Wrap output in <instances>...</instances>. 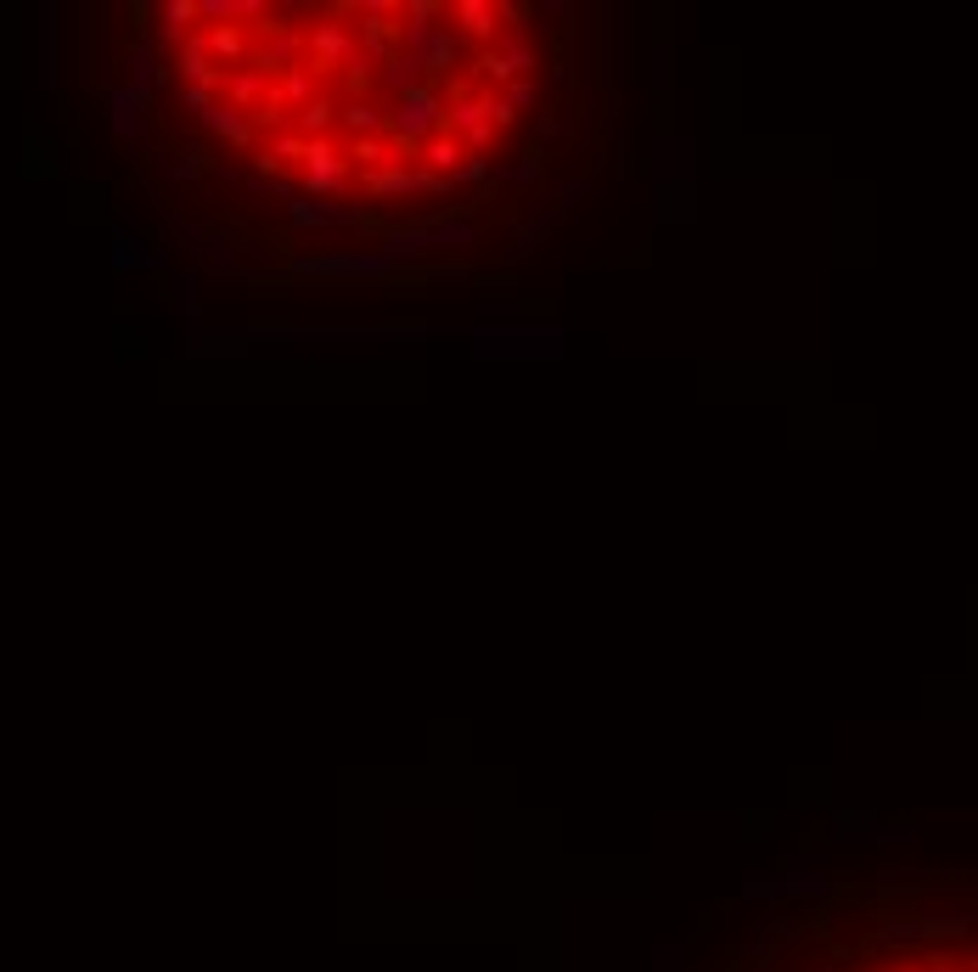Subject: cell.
<instances>
[{"label":"cell","instance_id":"cell-1","mask_svg":"<svg viewBox=\"0 0 978 972\" xmlns=\"http://www.w3.org/2000/svg\"><path fill=\"white\" fill-rule=\"evenodd\" d=\"M439 96L428 90V85H416V90H405L400 96V108L388 113V129H394L400 141H434V124H439Z\"/></svg>","mask_w":978,"mask_h":972},{"label":"cell","instance_id":"cell-2","mask_svg":"<svg viewBox=\"0 0 978 972\" xmlns=\"http://www.w3.org/2000/svg\"><path fill=\"white\" fill-rule=\"evenodd\" d=\"M292 270L299 276H388L394 265H388L383 253H321V258H292Z\"/></svg>","mask_w":978,"mask_h":972},{"label":"cell","instance_id":"cell-3","mask_svg":"<svg viewBox=\"0 0 978 972\" xmlns=\"http://www.w3.org/2000/svg\"><path fill=\"white\" fill-rule=\"evenodd\" d=\"M343 175H349V164L333 141H304V186L310 191H343Z\"/></svg>","mask_w":978,"mask_h":972},{"label":"cell","instance_id":"cell-4","mask_svg":"<svg viewBox=\"0 0 978 972\" xmlns=\"http://www.w3.org/2000/svg\"><path fill=\"white\" fill-rule=\"evenodd\" d=\"M917 950L923 956H911L900 967H877V972H978V945L973 950H928L923 922H917Z\"/></svg>","mask_w":978,"mask_h":972},{"label":"cell","instance_id":"cell-5","mask_svg":"<svg viewBox=\"0 0 978 972\" xmlns=\"http://www.w3.org/2000/svg\"><path fill=\"white\" fill-rule=\"evenodd\" d=\"M292 225H361L366 209H343V203H315V198H292L287 203Z\"/></svg>","mask_w":978,"mask_h":972},{"label":"cell","instance_id":"cell-6","mask_svg":"<svg viewBox=\"0 0 978 972\" xmlns=\"http://www.w3.org/2000/svg\"><path fill=\"white\" fill-rule=\"evenodd\" d=\"M434 248V237H428V225H400V231H383V258L388 265H400V258H422Z\"/></svg>","mask_w":978,"mask_h":972},{"label":"cell","instance_id":"cell-7","mask_svg":"<svg viewBox=\"0 0 978 972\" xmlns=\"http://www.w3.org/2000/svg\"><path fill=\"white\" fill-rule=\"evenodd\" d=\"M158 79H163L158 46H136V51H129V90H136V96H152Z\"/></svg>","mask_w":978,"mask_h":972},{"label":"cell","instance_id":"cell-8","mask_svg":"<svg viewBox=\"0 0 978 972\" xmlns=\"http://www.w3.org/2000/svg\"><path fill=\"white\" fill-rule=\"evenodd\" d=\"M108 108H113V129H118V136H136V129H141V108H147V96H136L129 85H118V90L108 96Z\"/></svg>","mask_w":978,"mask_h":972},{"label":"cell","instance_id":"cell-9","mask_svg":"<svg viewBox=\"0 0 978 972\" xmlns=\"http://www.w3.org/2000/svg\"><path fill=\"white\" fill-rule=\"evenodd\" d=\"M366 191H372V198H411V191H416V175L400 169V164H383V169L366 175Z\"/></svg>","mask_w":978,"mask_h":972},{"label":"cell","instance_id":"cell-10","mask_svg":"<svg viewBox=\"0 0 978 972\" xmlns=\"http://www.w3.org/2000/svg\"><path fill=\"white\" fill-rule=\"evenodd\" d=\"M203 124H209V129H220V136L231 141V147H253V124H248L237 108H220V102H214V108L203 113Z\"/></svg>","mask_w":978,"mask_h":972},{"label":"cell","instance_id":"cell-11","mask_svg":"<svg viewBox=\"0 0 978 972\" xmlns=\"http://www.w3.org/2000/svg\"><path fill=\"white\" fill-rule=\"evenodd\" d=\"M152 265H158V258L147 253V242H141V237H129V231H118V237H113V270H124V276H129V270H152Z\"/></svg>","mask_w":978,"mask_h":972},{"label":"cell","instance_id":"cell-12","mask_svg":"<svg viewBox=\"0 0 978 972\" xmlns=\"http://www.w3.org/2000/svg\"><path fill=\"white\" fill-rule=\"evenodd\" d=\"M455 17H462V35H478V40H489V35H496V17H501V7H489V0H462V7H455Z\"/></svg>","mask_w":978,"mask_h":972},{"label":"cell","instance_id":"cell-13","mask_svg":"<svg viewBox=\"0 0 978 972\" xmlns=\"http://www.w3.org/2000/svg\"><path fill=\"white\" fill-rule=\"evenodd\" d=\"M428 237H434V248H473L478 225L473 219H428Z\"/></svg>","mask_w":978,"mask_h":972},{"label":"cell","instance_id":"cell-14","mask_svg":"<svg viewBox=\"0 0 978 972\" xmlns=\"http://www.w3.org/2000/svg\"><path fill=\"white\" fill-rule=\"evenodd\" d=\"M422 157H428V169H434V175H444V180H450L455 169H462V147H455L450 136H439V141H422Z\"/></svg>","mask_w":978,"mask_h":972},{"label":"cell","instance_id":"cell-15","mask_svg":"<svg viewBox=\"0 0 978 972\" xmlns=\"http://www.w3.org/2000/svg\"><path fill=\"white\" fill-rule=\"evenodd\" d=\"M315 51H321L326 68H338V62L349 56V35H343L338 23H321V28H315Z\"/></svg>","mask_w":978,"mask_h":972},{"label":"cell","instance_id":"cell-16","mask_svg":"<svg viewBox=\"0 0 978 972\" xmlns=\"http://www.w3.org/2000/svg\"><path fill=\"white\" fill-rule=\"evenodd\" d=\"M484 68L496 74V79H512V74H529L535 68V51L529 46H512L506 56H484Z\"/></svg>","mask_w":978,"mask_h":972},{"label":"cell","instance_id":"cell-17","mask_svg":"<svg viewBox=\"0 0 978 972\" xmlns=\"http://www.w3.org/2000/svg\"><path fill=\"white\" fill-rule=\"evenodd\" d=\"M180 68H186L191 90H203V79H214V56H209L203 46H186V51H180Z\"/></svg>","mask_w":978,"mask_h":972},{"label":"cell","instance_id":"cell-18","mask_svg":"<svg viewBox=\"0 0 978 972\" xmlns=\"http://www.w3.org/2000/svg\"><path fill=\"white\" fill-rule=\"evenodd\" d=\"M163 175H170V180H203L209 164H203V152H175L170 164H163Z\"/></svg>","mask_w":978,"mask_h":972},{"label":"cell","instance_id":"cell-19","mask_svg":"<svg viewBox=\"0 0 978 972\" xmlns=\"http://www.w3.org/2000/svg\"><path fill=\"white\" fill-rule=\"evenodd\" d=\"M343 124L361 129V136H377V129H388V118H377V108H366V102H354V108L343 113Z\"/></svg>","mask_w":978,"mask_h":972},{"label":"cell","instance_id":"cell-20","mask_svg":"<svg viewBox=\"0 0 978 972\" xmlns=\"http://www.w3.org/2000/svg\"><path fill=\"white\" fill-rule=\"evenodd\" d=\"M501 175H506V180H535V175H540V157L529 152V157H517V164H506Z\"/></svg>","mask_w":978,"mask_h":972},{"label":"cell","instance_id":"cell-21","mask_svg":"<svg viewBox=\"0 0 978 972\" xmlns=\"http://www.w3.org/2000/svg\"><path fill=\"white\" fill-rule=\"evenodd\" d=\"M484 175H496V169H489V164H484V157L473 152V157H467V164H462V169H455L450 180H484Z\"/></svg>","mask_w":978,"mask_h":972},{"label":"cell","instance_id":"cell-22","mask_svg":"<svg viewBox=\"0 0 978 972\" xmlns=\"http://www.w3.org/2000/svg\"><path fill=\"white\" fill-rule=\"evenodd\" d=\"M326 118H333V108H326V102L304 108V129H326Z\"/></svg>","mask_w":978,"mask_h":972},{"label":"cell","instance_id":"cell-23","mask_svg":"<svg viewBox=\"0 0 978 972\" xmlns=\"http://www.w3.org/2000/svg\"><path fill=\"white\" fill-rule=\"evenodd\" d=\"M186 102H191V108H198V118H203V113L214 108V96H209V90H186Z\"/></svg>","mask_w":978,"mask_h":972}]
</instances>
